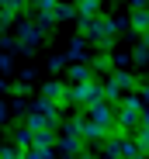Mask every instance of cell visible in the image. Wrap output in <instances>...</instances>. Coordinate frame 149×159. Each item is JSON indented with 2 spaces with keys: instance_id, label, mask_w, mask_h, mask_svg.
<instances>
[{
  "instance_id": "obj_7",
  "label": "cell",
  "mask_w": 149,
  "mask_h": 159,
  "mask_svg": "<svg viewBox=\"0 0 149 159\" xmlns=\"http://www.w3.org/2000/svg\"><path fill=\"white\" fill-rule=\"evenodd\" d=\"M69 83L73 87H80V83H90V80H94V73H90V66H69Z\"/></svg>"
},
{
  "instance_id": "obj_9",
  "label": "cell",
  "mask_w": 149,
  "mask_h": 159,
  "mask_svg": "<svg viewBox=\"0 0 149 159\" xmlns=\"http://www.w3.org/2000/svg\"><path fill=\"white\" fill-rule=\"evenodd\" d=\"M132 142H135V149L149 159V128H142V125H139V128H135V135H132Z\"/></svg>"
},
{
  "instance_id": "obj_12",
  "label": "cell",
  "mask_w": 149,
  "mask_h": 159,
  "mask_svg": "<svg viewBox=\"0 0 149 159\" xmlns=\"http://www.w3.org/2000/svg\"><path fill=\"white\" fill-rule=\"evenodd\" d=\"M24 159H56V152H52V149H28Z\"/></svg>"
},
{
  "instance_id": "obj_17",
  "label": "cell",
  "mask_w": 149,
  "mask_h": 159,
  "mask_svg": "<svg viewBox=\"0 0 149 159\" xmlns=\"http://www.w3.org/2000/svg\"><path fill=\"white\" fill-rule=\"evenodd\" d=\"M142 42H146V45H149V35H146V38H142Z\"/></svg>"
},
{
  "instance_id": "obj_4",
  "label": "cell",
  "mask_w": 149,
  "mask_h": 159,
  "mask_svg": "<svg viewBox=\"0 0 149 159\" xmlns=\"http://www.w3.org/2000/svg\"><path fill=\"white\" fill-rule=\"evenodd\" d=\"M42 97L63 107V104L69 100V87H66V83H56V80H52V83H45V87H42Z\"/></svg>"
},
{
  "instance_id": "obj_15",
  "label": "cell",
  "mask_w": 149,
  "mask_h": 159,
  "mask_svg": "<svg viewBox=\"0 0 149 159\" xmlns=\"http://www.w3.org/2000/svg\"><path fill=\"white\" fill-rule=\"evenodd\" d=\"M108 66H111L108 56H97V59H94V69H108Z\"/></svg>"
},
{
  "instance_id": "obj_14",
  "label": "cell",
  "mask_w": 149,
  "mask_h": 159,
  "mask_svg": "<svg viewBox=\"0 0 149 159\" xmlns=\"http://www.w3.org/2000/svg\"><path fill=\"white\" fill-rule=\"evenodd\" d=\"M0 159H24V152L14 149V145H4V149H0Z\"/></svg>"
},
{
  "instance_id": "obj_13",
  "label": "cell",
  "mask_w": 149,
  "mask_h": 159,
  "mask_svg": "<svg viewBox=\"0 0 149 159\" xmlns=\"http://www.w3.org/2000/svg\"><path fill=\"white\" fill-rule=\"evenodd\" d=\"M83 48H87L83 38H73V45H69V59H80V56H83Z\"/></svg>"
},
{
  "instance_id": "obj_3",
  "label": "cell",
  "mask_w": 149,
  "mask_h": 159,
  "mask_svg": "<svg viewBox=\"0 0 149 159\" xmlns=\"http://www.w3.org/2000/svg\"><path fill=\"white\" fill-rule=\"evenodd\" d=\"M42 24L38 21H24V24H17V35H21V52H24V56H28V52H31V45L42 38Z\"/></svg>"
},
{
  "instance_id": "obj_11",
  "label": "cell",
  "mask_w": 149,
  "mask_h": 159,
  "mask_svg": "<svg viewBox=\"0 0 149 159\" xmlns=\"http://www.w3.org/2000/svg\"><path fill=\"white\" fill-rule=\"evenodd\" d=\"M132 59H135L139 66H146V62H149V45H146V42H139V45L132 48Z\"/></svg>"
},
{
  "instance_id": "obj_10",
  "label": "cell",
  "mask_w": 149,
  "mask_h": 159,
  "mask_svg": "<svg viewBox=\"0 0 149 159\" xmlns=\"http://www.w3.org/2000/svg\"><path fill=\"white\" fill-rule=\"evenodd\" d=\"M59 145H63V152L73 159V156L80 152V145H83V142H80V139H73V135H63V139H59Z\"/></svg>"
},
{
  "instance_id": "obj_16",
  "label": "cell",
  "mask_w": 149,
  "mask_h": 159,
  "mask_svg": "<svg viewBox=\"0 0 149 159\" xmlns=\"http://www.w3.org/2000/svg\"><path fill=\"white\" fill-rule=\"evenodd\" d=\"M4 121H7V104L0 100V125H4Z\"/></svg>"
},
{
  "instance_id": "obj_6",
  "label": "cell",
  "mask_w": 149,
  "mask_h": 159,
  "mask_svg": "<svg viewBox=\"0 0 149 159\" xmlns=\"http://www.w3.org/2000/svg\"><path fill=\"white\" fill-rule=\"evenodd\" d=\"M35 114H42L45 121H52V125H59V104H52V100H45V97H42V100L35 104Z\"/></svg>"
},
{
  "instance_id": "obj_8",
  "label": "cell",
  "mask_w": 149,
  "mask_h": 159,
  "mask_svg": "<svg viewBox=\"0 0 149 159\" xmlns=\"http://www.w3.org/2000/svg\"><path fill=\"white\" fill-rule=\"evenodd\" d=\"M31 145H35V135H31L28 128H17V131H14V149H21V152H28Z\"/></svg>"
},
{
  "instance_id": "obj_1",
  "label": "cell",
  "mask_w": 149,
  "mask_h": 159,
  "mask_svg": "<svg viewBox=\"0 0 149 159\" xmlns=\"http://www.w3.org/2000/svg\"><path fill=\"white\" fill-rule=\"evenodd\" d=\"M142 111H146V104L139 100V93L121 97V104L114 107V131H121V135H132V131L139 128V121H142Z\"/></svg>"
},
{
  "instance_id": "obj_2",
  "label": "cell",
  "mask_w": 149,
  "mask_h": 159,
  "mask_svg": "<svg viewBox=\"0 0 149 159\" xmlns=\"http://www.w3.org/2000/svg\"><path fill=\"white\" fill-rule=\"evenodd\" d=\"M87 121L97 125V128H104V131H114V104L108 100H97L87 107Z\"/></svg>"
},
{
  "instance_id": "obj_5",
  "label": "cell",
  "mask_w": 149,
  "mask_h": 159,
  "mask_svg": "<svg viewBox=\"0 0 149 159\" xmlns=\"http://www.w3.org/2000/svg\"><path fill=\"white\" fill-rule=\"evenodd\" d=\"M128 28L149 35V7H146V4H132V21H128Z\"/></svg>"
}]
</instances>
